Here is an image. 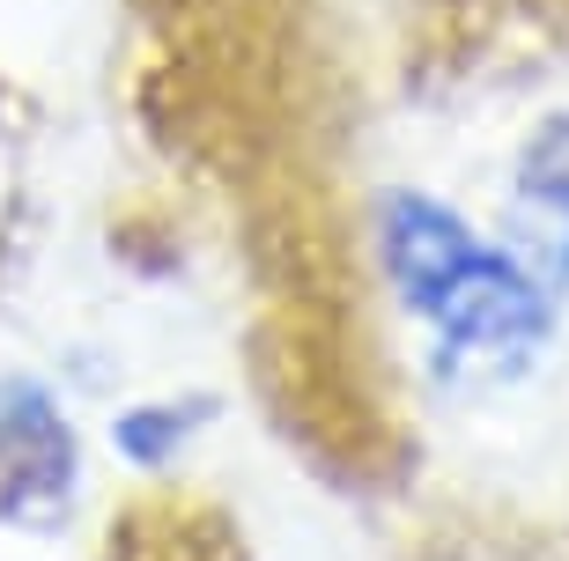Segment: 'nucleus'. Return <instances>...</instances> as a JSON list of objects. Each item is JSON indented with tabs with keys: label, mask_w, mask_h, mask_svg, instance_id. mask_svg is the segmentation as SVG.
<instances>
[{
	"label": "nucleus",
	"mask_w": 569,
	"mask_h": 561,
	"mask_svg": "<svg viewBox=\"0 0 569 561\" xmlns=\"http://www.w3.org/2000/svg\"><path fill=\"white\" fill-rule=\"evenodd\" d=\"M192 421L200 414H178V421L170 414H133V421H119V443H127L133 458H163L170 443H178V429H192Z\"/></svg>",
	"instance_id": "2"
},
{
	"label": "nucleus",
	"mask_w": 569,
	"mask_h": 561,
	"mask_svg": "<svg viewBox=\"0 0 569 561\" xmlns=\"http://www.w3.org/2000/svg\"><path fill=\"white\" fill-rule=\"evenodd\" d=\"M481 259H488V244L443 200H422V192H392L385 200V273H392L407 311L437 318L443 295L459 289Z\"/></svg>",
	"instance_id": "1"
}]
</instances>
